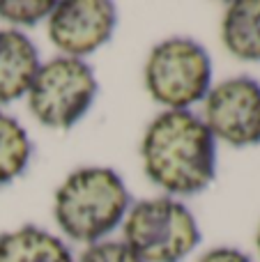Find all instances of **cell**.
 <instances>
[{
	"mask_svg": "<svg viewBox=\"0 0 260 262\" xmlns=\"http://www.w3.org/2000/svg\"><path fill=\"white\" fill-rule=\"evenodd\" d=\"M46 21L51 44L67 58L83 60L113 37L118 14L109 0H62Z\"/></svg>",
	"mask_w": 260,
	"mask_h": 262,
	"instance_id": "cell-7",
	"label": "cell"
},
{
	"mask_svg": "<svg viewBox=\"0 0 260 262\" xmlns=\"http://www.w3.org/2000/svg\"><path fill=\"white\" fill-rule=\"evenodd\" d=\"M145 88L166 111H189L212 88V58L198 41L170 37L150 51L143 69Z\"/></svg>",
	"mask_w": 260,
	"mask_h": 262,
	"instance_id": "cell-4",
	"label": "cell"
},
{
	"mask_svg": "<svg viewBox=\"0 0 260 262\" xmlns=\"http://www.w3.org/2000/svg\"><path fill=\"white\" fill-rule=\"evenodd\" d=\"M198 262H253L247 253L233 246H219V249H210L198 258Z\"/></svg>",
	"mask_w": 260,
	"mask_h": 262,
	"instance_id": "cell-14",
	"label": "cell"
},
{
	"mask_svg": "<svg viewBox=\"0 0 260 262\" xmlns=\"http://www.w3.org/2000/svg\"><path fill=\"white\" fill-rule=\"evenodd\" d=\"M203 122L214 140L230 147L260 143V83L251 76H235L210 88Z\"/></svg>",
	"mask_w": 260,
	"mask_h": 262,
	"instance_id": "cell-6",
	"label": "cell"
},
{
	"mask_svg": "<svg viewBox=\"0 0 260 262\" xmlns=\"http://www.w3.org/2000/svg\"><path fill=\"white\" fill-rule=\"evenodd\" d=\"M221 39L230 55L244 62L260 60V0H235L226 7Z\"/></svg>",
	"mask_w": 260,
	"mask_h": 262,
	"instance_id": "cell-10",
	"label": "cell"
},
{
	"mask_svg": "<svg viewBox=\"0 0 260 262\" xmlns=\"http://www.w3.org/2000/svg\"><path fill=\"white\" fill-rule=\"evenodd\" d=\"M132 195L124 180L106 166H85L69 172L53 198L58 228L72 242H104L124 221Z\"/></svg>",
	"mask_w": 260,
	"mask_h": 262,
	"instance_id": "cell-2",
	"label": "cell"
},
{
	"mask_svg": "<svg viewBox=\"0 0 260 262\" xmlns=\"http://www.w3.org/2000/svg\"><path fill=\"white\" fill-rule=\"evenodd\" d=\"M39 53L32 39L21 30H0V106L28 95L37 72Z\"/></svg>",
	"mask_w": 260,
	"mask_h": 262,
	"instance_id": "cell-8",
	"label": "cell"
},
{
	"mask_svg": "<svg viewBox=\"0 0 260 262\" xmlns=\"http://www.w3.org/2000/svg\"><path fill=\"white\" fill-rule=\"evenodd\" d=\"M145 177L173 195H196L214 182L216 140L191 111H164L141 140Z\"/></svg>",
	"mask_w": 260,
	"mask_h": 262,
	"instance_id": "cell-1",
	"label": "cell"
},
{
	"mask_svg": "<svg viewBox=\"0 0 260 262\" xmlns=\"http://www.w3.org/2000/svg\"><path fill=\"white\" fill-rule=\"evenodd\" d=\"M78 262H143L124 242H97L81 253Z\"/></svg>",
	"mask_w": 260,
	"mask_h": 262,
	"instance_id": "cell-13",
	"label": "cell"
},
{
	"mask_svg": "<svg viewBox=\"0 0 260 262\" xmlns=\"http://www.w3.org/2000/svg\"><path fill=\"white\" fill-rule=\"evenodd\" d=\"M32 157L28 131L16 118L0 111V186L14 182L26 172Z\"/></svg>",
	"mask_w": 260,
	"mask_h": 262,
	"instance_id": "cell-11",
	"label": "cell"
},
{
	"mask_svg": "<svg viewBox=\"0 0 260 262\" xmlns=\"http://www.w3.org/2000/svg\"><path fill=\"white\" fill-rule=\"evenodd\" d=\"M97 90V76L85 60L60 55L39 64L26 95L28 108L44 127L72 129L95 104Z\"/></svg>",
	"mask_w": 260,
	"mask_h": 262,
	"instance_id": "cell-5",
	"label": "cell"
},
{
	"mask_svg": "<svg viewBox=\"0 0 260 262\" xmlns=\"http://www.w3.org/2000/svg\"><path fill=\"white\" fill-rule=\"evenodd\" d=\"M55 3L51 0H0V18L12 26H35L49 18Z\"/></svg>",
	"mask_w": 260,
	"mask_h": 262,
	"instance_id": "cell-12",
	"label": "cell"
},
{
	"mask_svg": "<svg viewBox=\"0 0 260 262\" xmlns=\"http://www.w3.org/2000/svg\"><path fill=\"white\" fill-rule=\"evenodd\" d=\"M256 249H258V253H260V226H258V232H256Z\"/></svg>",
	"mask_w": 260,
	"mask_h": 262,
	"instance_id": "cell-15",
	"label": "cell"
},
{
	"mask_svg": "<svg viewBox=\"0 0 260 262\" xmlns=\"http://www.w3.org/2000/svg\"><path fill=\"white\" fill-rule=\"evenodd\" d=\"M122 235L143 262H182L201 244L196 216L170 195L134 203L122 221Z\"/></svg>",
	"mask_w": 260,
	"mask_h": 262,
	"instance_id": "cell-3",
	"label": "cell"
},
{
	"mask_svg": "<svg viewBox=\"0 0 260 262\" xmlns=\"http://www.w3.org/2000/svg\"><path fill=\"white\" fill-rule=\"evenodd\" d=\"M0 262H76L58 235L37 226H21L0 235Z\"/></svg>",
	"mask_w": 260,
	"mask_h": 262,
	"instance_id": "cell-9",
	"label": "cell"
}]
</instances>
